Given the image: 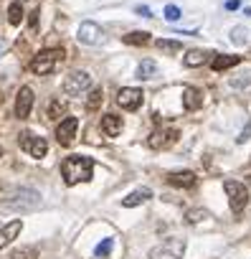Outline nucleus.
<instances>
[{"label":"nucleus","instance_id":"20e7f679","mask_svg":"<svg viewBox=\"0 0 251 259\" xmlns=\"http://www.w3.org/2000/svg\"><path fill=\"white\" fill-rule=\"evenodd\" d=\"M223 188H226V193H228L231 211L238 216V213L246 208V203H248V188H246L243 183H238V181H226Z\"/></svg>","mask_w":251,"mask_h":259},{"label":"nucleus","instance_id":"c9c22d12","mask_svg":"<svg viewBox=\"0 0 251 259\" xmlns=\"http://www.w3.org/2000/svg\"><path fill=\"white\" fill-rule=\"evenodd\" d=\"M21 3H23V0H21Z\"/></svg>","mask_w":251,"mask_h":259},{"label":"nucleus","instance_id":"b1692460","mask_svg":"<svg viewBox=\"0 0 251 259\" xmlns=\"http://www.w3.org/2000/svg\"><path fill=\"white\" fill-rule=\"evenodd\" d=\"M21 21H23V6H21V0H16V3H11V8H8V23L21 26Z\"/></svg>","mask_w":251,"mask_h":259},{"label":"nucleus","instance_id":"2eb2a0df","mask_svg":"<svg viewBox=\"0 0 251 259\" xmlns=\"http://www.w3.org/2000/svg\"><path fill=\"white\" fill-rule=\"evenodd\" d=\"M168 183L175 186V188H193L198 183V178H195L193 170H175V173L168 176Z\"/></svg>","mask_w":251,"mask_h":259},{"label":"nucleus","instance_id":"4be33fe9","mask_svg":"<svg viewBox=\"0 0 251 259\" xmlns=\"http://www.w3.org/2000/svg\"><path fill=\"white\" fill-rule=\"evenodd\" d=\"M158 74V64L153 59H145L140 66H137V79H153Z\"/></svg>","mask_w":251,"mask_h":259},{"label":"nucleus","instance_id":"aec40b11","mask_svg":"<svg viewBox=\"0 0 251 259\" xmlns=\"http://www.w3.org/2000/svg\"><path fill=\"white\" fill-rule=\"evenodd\" d=\"M206 59H208L206 51H200V49H190V51L185 54L183 64H185V66H200V64H206Z\"/></svg>","mask_w":251,"mask_h":259},{"label":"nucleus","instance_id":"f704fd0d","mask_svg":"<svg viewBox=\"0 0 251 259\" xmlns=\"http://www.w3.org/2000/svg\"><path fill=\"white\" fill-rule=\"evenodd\" d=\"M0 104H3V97H0Z\"/></svg>","mask_w":251,"mask_h":259},{"label":"nucleus","instance_id":"4468645a","mask_svg":"<svg viewBox=\"0 0 251 259\" xmlns=\"http://www.w3.org/2000/svg\"><path fill=\"white\" fill-rule=\"evenodd\" d=\"M183 107H185L188 112L200 109V107H203V92H200L198 87H185V89H183Z\"/></svg>","mask_w":251,"mask_h":259},{"label":"nucleus","instance_id":"f3484780","mask_svg":"<svg viewBox=\"0 0 251 259\" xmlns=\"http://www.w3.org/2000/svg\"><path fill=\"white\" fill-rule=\"evenodd\" d=\"M147 198H153V191H150V188H140V191H132L127 198H122V206H124V208H135V206L145 203Z\"/></svg>","mask_w":251,"mask_h":259},{"label":"nucleus","instance_id":"412c9836","mask_svg":"<svg viewBox=\"0 0 251 259\" xmlns=\"http://www.w3.org/2000/svg\"><path fill=\"white\" fill-rule=\"evenodd\" d=\"M122 41L130 44V46H145V44H150V33L147 31H132V33L124 36Z\"/></svg>","mask_w":251,"mask_h":259},{"label":"nucleus","instance_id":"f8f14e48","mask_svg":"<svg viewBox=\"0 0 251 259\" xmlns=\"http://www.w3.org/2000/svg\"><path fill=\"white\" fill-rule=\"evenodd\" d=\"M31 109H33V89L31 87H21L18 97H16V117L18 119H28Z\"/></svg>","mask_w":251,"mask_h":259},{"label":"nucleus","instance_id":"7ed1b4c3","mask_svg":"<svg viewBox=\"0 0 251 259\" xmlns=\"http://www.w3.org/2000/svg\"><path fill=\"white\" fill-rule=\"evenodd\" d=\"M61 61H64V49H41V51L31 59L28 69H31L36 76H46V74L56 71V66H59Z\"/></svg>","mask_w":251,"mask_h":259},{"label":"nucleus","instance_id":"c756f323","mask_svg":"<svg viewBox=\"0 0 251 259\" xmlns=\"http://www.w3.org/2000/svg\"><path fill=\"white\" fill-rule=\"evenodd\" d=\"M206 216H208L206 211H188V221H190V224H198V221L206 219Z\"/></svg>","mask_w":251,"mask_h":259},{"label":"nucleus","instance_id":"c85d7f7f","mask_svg":"<svg viewBox=\"0 0 251 259\" xmlns=\"http://www.w3.org/2000/svg\"><path fill=\"white\" fill-rule=\"evenodd\" d=\"M165 18H168L170 23L178 21V18H180V8H178V6H168V8H165Z\"/></svg>","mask_w":251,"mask_h":259},{"label":"nucleus","instance_id":"f03ea898","mask_svg":"<svg viewBox=\"0 0 251 259\" xmlns=\"http://www.w3.org/2000/svg\"><path fill=\"white\" fill-rule=\"evenodd\" d=\"M6 211H16V213H26V211H36L41 206V193L33 191V188H21V191H13L8 193L3 201H0Z\"/></svg>","mask_w":251,"mask_h":259},{"label":"nucleus","instance_id":"5701e85b","mask_svg":"<svg viewBox=\"0 0 251 259\" xmlns=\"http://www.w3.org/2000/svg\"><path fill=\"white\" fill-rule=\"evenodd\" d=\"M102 102H104V92L96 87V89H91L89 97H86V109H89V112H96V109L102 107Z\"/></svg>","mask_w":251,"mask_h":259},{"label":"nucleus","instance_id":"6e6552de","mask_svg":"<svg viewBox=\"0 0 251 259\" xmlns=\"http://www.w3.org/2000/svg\"><path fill=\"white\" fill-rule=\"evenodd\" d=\"M142 99H145V94H142V89H137V87H124V89L117 92V104H119L122 109H127V112L140 109V107H142Z\"/></svg>","mask_w":251,"mask_h":259},{"label":"nucleus","instance_id":"72a5a7b5","mask_svg":"<svg viewBox=\"0 0 251 259\" xmlns=\"http://www.w3.org/2000/svg\"><path fill=\"white\" fill-rule=\"evenodd\" d=\"M238 6H241V3H238V0H228V3H226V8H228V11H236Z\"/></svg>","mask_w":251,"mask_h":259},{"label":"nucleus","instance_id":"393cba45","mask_svg":"<svg viewBox=\"0 0 251 259\" xmlns=\"http://www.w3.org/2000/svg\"><path fill=\"white\" fill-rule=\"evenodd\" d=\"M155 46H158L160 51H165V54H178V51L183 49V44H180V41H170V38H158V41H155Z\"/></svg>","mask_w":251,"mask_h":259},{"label":"nucleus","instance_id":"1a4fd4ad","mask_svg":"<svg viewBox=\"0 0 251 259\" xmlns=\"http://www.w3.org/2000/svg\"><path fill=\"white\" fill-rule=\"evenodd\" d=\"M102 38H104V31L91 21H84L76 31V41L84 44V46H96V44H102Z\"/></svg>","mask_w":251,"mask_h":259},{"label":"nucleus","instance_id":"a878e982","mask_svg":"<svg viewBox=\"0 0 251 259\" xmlns=\"http://www.w3.org/2000/svg\"><path fill=\"white\" fill-rule=\"evenodd\" d=\"M11 259H38V249L36 246H21L11 254Z\"/></svg>","mask_w":251,"mask_h":259},{"label":"nucleus","instance_id":"2f4dec72","mask_svg":"<svg viewBox=\"0 0 251 259\" xmlns=\"http://www.w3.org/2000/svg\"><path fill=\"white\" fill-rule=\"evenodd\" d=\"M38 16H41V11H33V13H31V28L38 26Z\"/></svg>","mask_w":251,"mask_h":259},{"label":"nucleus","instance_id":"7c9ffc66","mask_svg":"<svg viewBox=\"0 0 251 259\" xmlns=\"http://www.w3.org/2000/svg\"><path fill=\"white\" fill-rule=\"evenodd\" d=\"M248 135H251V122H248V127L243 130V133L238 135V143H246V140H248Z\"/></svg>","mask_w":251,"mask_h":259},{"label":"nucleus","instance_id":"a211bd4d","mask_svg":"<svg viewBox=\"0 0 251 259\" xmlns=\"http://www.w3.org/2000/svg\"><path fill=\"white\" fill-rule=\"evenodd\" d=\"M236 64H241V56H228V54H218V56H213V61H211V69H213V71H226V69L236 66Z\"/></svg>","mask_w":251,"mask_h":259},{"label":"nucleus","instance_id":"6ab92c4d","mask_svg":"<svg viewBox=\"0 0 251 259\" xmlns=\"http://www.w3.org/2000/svg\"><path fill=\"white\" fill-rule=\"evenodd\" d=\"M64 114H66V102H64L61 97H54V99L48 102V107H46V117L54 119V122H59Z\"/></svg>","mask_w":251,"mask_h":259},{"label":"nucleus","instance_id":"0eeeda50","mask_svg":"<svg viewBox=\"0 0 251 259\" xmlns=\"http://www.w3.org/2000/svg\"><path fill=\"white\" fill-rule=\"evenodd\" d=\"M18 145H21L23 150H28L33 158H43V155L48 153L46 138H36L33 133H28V130H23V133L18 135Z\"/></svg>","mask_w":251,"mask_h":259},{"label":"nucleus","instance_id":"9b49d317","mask_svg":"<svg viewBox=\"0 0 251 259\" xmlns=\"http://www.w3.org/2000/svg\"><path fill=\"white\" fill-rule=\"evenodd\" d=\"M178 138H180V133H178V130H173V127H168V130H155V133L150 135V140H147V145H150L153 150H163V148H170Z\"/></svg>","mask_w":251,"mask_h":259},{"label":"nucleus","instance_id":"423d86ee","mask_svg":"<svg viewBox=\"0 0 251 259\" xmlns=\"http://www.w3.org/2000/svg\"><path fill=\"white\" fill-rule=\"evenodd\" d=\"M64 94L66 97H81L89 87H91V76L86 71H71L66 79H64Z\"/></svg>","mask_w":251,"mask_h":259},{"label":"nucleus","instance_id":"9d476101","mask_svg":"<svg viewBox=\"0 0 251 259\" xmlns=\"http://www.w3.org/2000/svg\"><path fill=\"white\" fill-rule=\"evenodd\" d=\"M76 130H79V119H76V117H64V119L59 122V127H56V140H59V145L69 148V145L74 143V138H76Z\"/></svg>","mask_w":251,"mask_h":259},{"label":"nucleus","instance_id":"473e14b6","mask_svg":"<svg viewBox=\"0 0 251 259\" xmlns=\"http://www.w3.org/2000/svg\"><path fill=\"white\" fill-rule=\"evenodd\" d=\"M137 13L145 16V18H153V16H150V8H145V6H137Z\"/></svg>","mask_w":251,"mask_h":259},{"label":"nucleus","instance_id":"ddd939ff","mask_svg":"<svg viewBox=\"0 0 251 259\" xmlns=\"http://www.w3.org/2000/svg\"><path fill=\"white\" fill-rule=\"evenodd\" d=\"M122 127H124V122H122V117H119V114L109 112V114H104V117H102V133H104L107 138H117V135L122 133Z\"/></svg>","mask_w":251,"mask_h":259},{"label":"nucleus","instance_id":"39448f33","mask_svg":"<svg viewBox=\"0 0 251 259\" xmlns=\"http://www.w3.org/2000/svg\"><path fill=\"white\" fill-rule=\"evenodd\" d=\"M185 254V241L183 239H165L155 249H150V259H180Z\"/></svg>","mask_w":251,"mask_h":259},{"label":"nucleus","instance_id":"f257e3e1","mask_svg":"<svg viewBox=\"0 0 251 259\" xmlns=\"http://www.w3.org/2000/svg\"><path fill=\"white\" fill-rule=\"evenodd\" d=\"M94 173V160L86 155H69L61 163V176L66 186H76V183H86L91 181Z\"/></svg>","mask_w":251,"mask_h":259},{"label":"nucleus","instance_id":"dca6fc26","mask_svg":"<svg viewBox=\"0 0 251 259\" xmlns=\"http://www.w3.org/2000/svg\"><path fill=\"white\" fill-rule=\"evenodd\" d=\"M21 231H23V221L21 219H16V221H11L6 226H0V249H6Z\"/></svg>","mask_w":251,"mask_h":259},{"label":"nucleus","instance_id":"bb28decb","mask_svg":"<svg viewBox=\"0 0 251 259\" xmlns=\"http://www.w3.org/2000/svg\"><path fill=\"white\" fill-rule=\"evenodd\" d=\"M231 41H233L236 46L246 44V28H233V31H231Z\"/></svg>","mask_w":251,"mask_h":259},{"label":"nucleus","instance_id":"cd10ccee","mask_svg":"<svg viewBox=\"0 0 251 259\" xmlns=\"http://www.w3.org/2000/svg\"><path fill=\"white\" fill-rule=\"evenodd\" d=\"M109 251H112V239H104V241L96 246V251H94V254H96V256H107Z\"/></svg>","mask_w":251,"mask_h":259}]
</instances>
